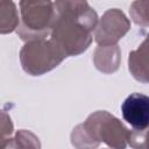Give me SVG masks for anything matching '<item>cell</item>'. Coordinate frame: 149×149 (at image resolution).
Masks as SVG:
<instances>
[{
	"instance_id": "cell-10",
	"label": "cell",
	"mask_w": 149,
	"mask_h": 149,
	"mask_svg": "<svg viewBox=\"0 0 149 149\" xmlns=\"http://www.w3.org/2000/svg\"><path fill=\"white\" fill-rule=\"evenodd\" d=\"M13 122L9 118V115L0 111V148H6L9 144L10 135L13 134Z\"/></svg>"
},
{
	"instance_id": "cell-3",
	"label": "cell",
	"mask_w": 149,
	"mask_h": 149,
	"mask_svg": "<svg viewBox=\"0 0 149 149\" xmlns=\"http://www.w3.org/2000/svg\"><path fill=\"white\" fill-rule=\"evenodd\" d=\"M20 14L16 31L23 41L44 38L50 33L55 17L51 0H21Z\"/></svg>"
},
{
	"instance_id": "cell-8",
	"label": "cell",
	"mask_w": 149,
	"mask_h": 149,
	"mask_svg": "<svg viewBox=\"0 0 149 149\" xmlns=\"http://www.w3.org/2000/svg\"><path fill=\"white\" fill-rule=\"evenodd\" d=\"M129 71L135 79L147 83L148 81V68H147V40L143 41L137 50L129 54Z\"/></svg>"
},
{
	"instance_id": "cell-1",
	"label": "cell",
	"mask_w": 149,
	"mask_h": 149,
	"mask_svg": "<svg viewBox=\"0 0 149 149\" xmlns=\"http://www.w3.org/2000/svg\"><path fill=\"white\" fill-rule=\"evenodd\" d=\"M51 38L65 54L77 56L92 42V31L98 23V15L86 0H56Z\"/></svg>"
},
{
	"instance_id": "cell-5",
	"label": "cell",
	"mask_w": 149,
	"mask_h": 149,
	"mask_svg": "<svg viewBox=\"0 0 149 149\" xmlns=\"http://www.w3.org/2000/svg\"><path fill=\"white\" fill-rule=\"evenodd\" d=\"M130 28V22L126 15L116 9H108L102 15L98 27H95L94 40L99 45H112L122 38Z\"/></svg>"
},
{
	"instance_id": "cell-7",
	"label": "cell",
	"mask_w": 149,
	"mask_h": 149,
	"mask_svg": "<svg viewBox=\"0 0 149 149\" xmlns=\"http://www.w3.org/2000/svg\"><path fill=\"white\" fill-rule=\"evenodd\" d=\"M95 68L105 73H111L118 70L120 64V49L116 44L99 45L93 56Z\"/></svg>"
},
{
	"instance_id": "cell-2",
	"label": "cell",
	"mask_w": 149,
	"mask_h": 149,
	"mask_svg": "<svg viewBox=\"0 0 149 149\" xmlns=\"http://www.w3.org/2000/svg\"><path fill=\"white\" fill-rule=\"evenodd\" d=\"M130 134L119 119L106 111H98L73 129L71 140L72 144L79 148L97 147L100 142L112 148H125Z\"/></svg>"
},
{
	"instance_id": "cell-4",
	"label": "cell",
	"mask_w": 149,
	"mask_h": 149,
	"mask_svg": "<svg viewBox=\"0 0 149 149\" xmlns=\"http://www.w3.org/2000/svg\"><path fill=\"white\" fill-rule=\"evenodd\" d=\"M65 57L63 50L52 40L44 38L27 41L20 51L22 69L30 76H41L55 69Z\"/></svg>"
},
{
	"instance_id": "cell-9",
	"label": "cell",
	"mask_w": 149,
	"mask_h": 149,
	"mask_svg": "<svg viewBox=\"0 0 149 149\" xmlns=\"http://www.w3.org/2000/svg\"><path fill=\"white\" fill-rule=\"evenodd\" d=\"M19 26V14L13 0H0V34H9Z\"/></svg>"
},
{
	"instance_id": "cell-6",
	"label": "cell",
	"mask_w": 149,
	"mask_h": 149,
	"mask_svg": "<svg viewBox=\"0 0 149 149\" xmlns=\"http://www.w3.org/2000/svg\"><path fill=\"white\" fill-rule=\"evenodd\" d=\"M121 112L135 132H146L149 125V98L142 93H132L121 105Z\"/></svg>"
}]
</instances>
